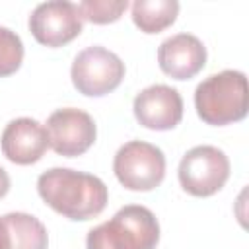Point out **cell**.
<instances>
[{"mask_svg":"<svg viewBox=\"0 0 249 249\" xmlns=\"http://www.w3.org/2000/svg\"><path fill=\"white\" fill-rule=\"evenodd\" d=\"M37 191L47 206L74 222L99 216L109 200V191L97 175L68 167H53L41 173Z\"/></svg>","mask_w":249,"mask_h":249,"instance_id":"6da1fadb","label":"cell"},{"mask_svg":"<svg viewBox=\"0 0 249 249\" xmlns=\"http://www.w3.org/2000/svg\"><path fill=\"white\" fill-rule=\"evenodd\" d=\"M196 115L212 126H224L247 117V78L239 70H222L202 80L195 89Z\"/></svg>","mask_w":249,"mask_h":249,"instance_id":"7a4b0ae2","label":"cell"},{"mask_svg":"<svg viewBox=\"0 0 249 249\" xmlns=\"http://www.w3.org/2000/svg\"><path fill=\"white\" fill-rule=\"evenodd\" d=\"M160 224L154 212L140 204H126L117 214L88 231L86 249H156Z\"/></svg>","mask_w":249,"mask_h":249,"instance_id":"3957f363","label":"cell"},{"mask_svg":"<svg viewBox=\"0 0 249 249\" xmlns=\"http://www.w3.org/2000/svg\"><path fill=\"white\" fill-rule=\"evenodd\" d=\"M113 171L124 189L146 193L161 185L165 177V156L150 142L130 140L117 150Z\"/></svg>","mask_w":249,"mask_h":249,"instance_id":"277c9868","label":"cell"},{"mask_svg":"<svg viewBox=\"0 0 249 249\" xmlns=\"http://www.w3.org/2000/svg\"><path fill=\"white\" fill-rule=\"evenodd\" d=\"M70 78L82 95L101 97L121 86L124 78V62L113 51L101 45H91L76 54Z\"/></svg>","mask_w":249,"mask_h":249,"instance_id":"5b68a950","label":"cell"},{"mask_svg":"<svg viewBox=\"0 0 249 249\" xmlns=\"http://www.w3.org/2000/svg\"><path fill=\"white\" fill-rule=\"evenodd\" d=\"M177 175L189 195L212 196L230 177V160L216 146H195L181 158Z\"/></svg>","mask_w":249,"mask_h":249,"instance_id":"8992f818","label":"cell"},{"mask_svg":"<svg viewBox=\"0 0 249 249\" xmlns=\"http://www.w3.org/2000/svg\"><path fill=\"white\" fill-rule=\"evenodd\" d=\"M84 27L78 4L72 2H43L29 16V31L37 43L45 47H62L74 41Z\"/></svg>","mask_w":249,"mask_h":249,"instance_id":"52a82bcc","label":"cell"},{"mask_svg":"<svg viewBox=\"0 0 249 249\" xmlns=\"http://www.w3.org/2000/svg\"><path fill=\"white\" fill-rule=\"evenodd\" d=\"M45 128L49 134V146L64 158L82 156L93 146L97 136V126L91 115L74 107L51 113Z\"/></svg>","mask_w":249,"mask_h":249,"instance_id":"ba28073f","label":"cell"},{"mask_svg":"<svg viewBox=\"0 0 249 249\" xmlns=\"http://www.w3.org/2000/svg\"><path fill=\"white\" fill-rule=\"evenodd\" d=\"M132 109L142 126L150 130H171L183 119V97L171 86L154 84L134 97Z\"/></svg>","mask_w":249,"mask_h":249,"instance_id":"9c48e42d","label":"cell"},{"mask_svg":"<svg viewBox=\"0 0 249 249\" xmlns=\"http://www.w3.org/2000/svg\"><path fill=\"white\" fill-rule=\"evenodd\" d=\"M2 154L18 165H31L43 158L49 148L47 128L29 117L14 119L6 124L0 136Z\"/></svg>","mask_w":249,"mask_h":249,"instance_id":"30bf717a","label":"cell"},{"mask_svg":"<svg viewBox=\"0 0 249 249\" xmlns=\"http://www.w3.org/2000/svg\"><path fill=\"white\" fill-rule=\"evenodd\" d=\"M158 64L173 80H191L206 64V47L193 33H177L158 47Z\"/></svg>","mask_w":249,"mask_h":249,"instance_id":"8fae6325","label":"cell"},{"mask_svg":"<svg viewBox=\"0 0 249 249\" xmlns=\"http://www.w3.org/2000/svg\"><path fill=\"white\" fill-rule=\"evenodd\" d=\"M6 233V249H47L49 235L41 220L25 212H10L2 216Z\"/></svg>","mask_w":249,"mask_h":249,"instance_id":"7c38bea8","label":"cell"},{"mask_svg":"<svg viewBox=\"0 0 249 249\" xmlns=\"http://www.w3.org/2000/svg\"><path fill=\"white\" fill-rule=\"evenodd\" d=\"M134 25L144 33H160L167 29L179 16L177 0H136L130 8Z\"/></svg>","mask_w":249,"mask_h":249,"instance_id":"4fadbf2b","label":"cell"},{"mask_svg":"<svg viewBox=\"0 0 249 249\" xmlns=\"http://www.w3.org/2000/svg\"><path fill=\"white\" fill-rule=\"evenodd\" d=\"M126 8H128L126 0H84L78 4L82 19L95 25L117 21Z\"/></svg>","mask_w":249,"mask_h":249,"instance_id":"5bb4252c","label":"cell"},{"mask_svg":"<svg viewBox=\"0 0 249 249\" xmlns=\"http://www.w3.org/2000/svg\"><path fill=\"white\" fill-rule=\"evenodd\" d=\"M23 62V43L19 35L0 25V78L12 76Z\"/></svg>","mask_w":249,"mask_h":249,"instance_id":"9a60e30c","label":"cell"},{"mask_svg":"<svg viewBox=\"0 0 249 249\" xmlns=\"http://www.w3.org/2000/svg\"><path fill=\"white\" fill-rule=\"evenodd\" d=\"M8 191H10V175H8V171L0 165V198H4V196L8 195Z\"/></svg>","mask_w":249,"mask_h":249,"instance_id":"2e32d148","label":"cell"},{"mask_svg":"<svg viewBox=\"0 0 249 249\" xmlns=\"http://www.w3.org/2000/svg\"><path fill=\"white\" fill-rule=\"evenodd\" d=\"M0 249H6V233H4V226H2V218H0Z\"/></svg>","mask_w":249,"mask_h":249,"instance_id":"e0dca14e","label":"cell"}]
</instances>
